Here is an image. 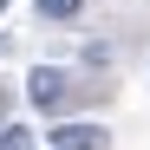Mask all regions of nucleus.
Here are the masks:
<instances>
[{
  "label": "nucleus",
  "mask_w": 150,
  "mask_h": 150,
  "mask_svg": "<svg viewBox=\"0 0 150 150\" xmlns=\"http://www.w3.org/2000/svg\"><path fill=\"white\" fill-rule=\"evenodd\" d=\"M7 7H13V0H0V13H7Z\"/></svg>",
  "instance_id": "6"
},
{
  "label": "nucleus",
  "mask_w": 150,
  "mask_h": 150,
  "mask_svg": "<svg viewBox=\"0 0 150 150\" xmlns=\"http://www.w3.org/2000/svg\"><path fill=\"white\" fill-rule=\"evenodd\" d=\"M26 98H33V111H46V117H52V111H65V98H72V79H65L59 65H39L33 79H26Z\"/></svg>",
  "instance_id": "1"
},
{
  "label": "nucleus",
  "mask_w": 150,
  "mask_h": 150,
  "mask_svg": "<svg viewBox=\"0 0 150 150\" xmlns=\"http://www.w3.org/2000/svg\"><path fill=\"white\" fill-rule=\"evenodd\" d=\"M33 7H39V20H79L85 0H33Z\"/></svg>",
  "instance_id": "3"
},
{
  "label": "nucleus",
  "mask_w": 150,
  "mask_h": 150,
  "mask_svg": "<svg viewBox=\"0 0 150 150\" xmlns=\"http://www.w3.org/2000/svg\"><path fill=\"white\" fill-rule=\"evenodd\" d=\"M0 111H7V85H0Z\"/></svg>",
  "instance_id": "5"
},
{
  "label": "nucleus",
  "mask_w": 150,
  "mask_h": 150,
  "mask_svg": "<svg viewBox=\"0 0 150 150\" xmlns=\"http://www.w3.org/2000/svg\"><path fill=\"white\" fill-rule=\"evenodd\" d=\"M46 144H59V150H105V124H52L46 131Z\"/></svg>",
  "instance_id": "2"
},
{
  "label": "nucleus",
  "mask_w": 150,
  "mask_h": 150,
  "mask_svg": "<svg viewBox=\"0 0 150 150\" xmlns=\"http://www.w3.org/2000/svg\"><path fill=\"white\" fill-rule=\"evenodd\" d=\"M0 150H33V131L26 124H0Z\"/></svg>",
  "instance_id": "4"
},
{
  "label": "nucleus",
  "mask_w": 150,
  "mask_h": 150,
  "mask_svg": "<svg viewBox=\"0 0 150 150\" xmlns=\"http://www.w3.org/2000/svg\"><path fill=\"white\" fill-rule=\"evenodd\" d=\"M46 150H59V144H46Z\"/></svg>",
  "instance_id": "7"
}]
</instances>
